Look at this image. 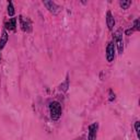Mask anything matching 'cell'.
<instances>
[{
    "mask_svg": "<svg viewBox=\"0 0 140 140\" xmlns=\"http://www.w3.org/2000/svg\"><path fill=\"white\" fill-rule=\"evenodd\" d=\"M119 4H121V7L123 9H128V7L131 4V1L130 0H123V1L119 2Z\"/></svg>",
    "mask_w": 140,
    "mask_h": 140,
    "instance_id": "obj_9",
    "label": "cell"
},
{
    "mask_svg": "<svg viewBox=\"0 0 140 140\" xmlns=\"http://www.w3.org/2000/svg\"><path fill=\"white\" fill-rule=\"evenodd\" d=\"M98 128V124L94 123L89 126V140H95L96 139V131Z\"/></svg>",
    "mask_w": 140,
    "mask_h": 140,
    "instance_id": "obj_4",
    "label": "cell"
},
{
    "mask_svg": "<svg viewBox=\"0 0 140 140\" xmlns=\"http://www.w3.org/2000/svg\"><path fill=\"white\" fill-rule=\"evenodd\" d=\"M135 129H136L137 136L139 137V122H136V124H135Z\"/></svg>",
    "mask_w": 140,
    "mask_h": 140,
    "instance_id": "obj_11",
    "label": "cell"
},
{
    "mask_svg": "<svg viewBox=\"0 0 140 140\" xmlns=\"http://www.w3.org/2000/svg\"><path fill=\"white\" fill-rule=\"evenodd\" d=\"M115 41L117 43V47H118V53L122 54L124 50V43H123V36H122V31L118 30L115 33Z\"/></svg>",
    "mask_w": 140,
    "mask_h": 140,
    "instance_id": "obj_2",
    "label": "cell"
},
{
    "mask_svg": "<svg viewBox=\"0 0 140 140\" xmlns=\"http://www.w3.org/2000/svg\"><path fill=\"white\" fill-rule=\"evenodd\" d=\"M106 23H107V26L110 30H113L114 25H115V20H114L113 15L111 13V11H108L107 14H106Z\"/></svg>",
    "mask_w": 140,
    "mask_h": 140,
    "instance_id": "obj_6",
    "label": "cell"
},
{
    "mask_svg": "<svg viewBox=\"0 0 140 140\" xmlns=\"http://www.w3.org/2000/svg\"><path fill=\"white\" fill-rule=\"evenodd\" d=\"M50 117L53 121H57L59 119L60 115H61V106L58 102H53L50 103Z\"/></svg>",
    "mask_w": 140,
    "mask_h": 140,
    "instance_id": "obj_1",
    "label": "cell"
},
{
    "mask_svg": "<svg viewBox=\"0 0 140 140\" xmlns=\"http://www.w3.org/2000/svg\"><path fill=\"white\" fill-rule=\"evenodd\" d=\"M8 14L10 15V17H13L14 15V8H13V4H12L11 1H10L9 4H8Z\"/></svg>",
    "mask_w": 140,
    "mask_h": 140,
    "instance_id": "obj_10",
    "label": "cell"
},
{
    "mask_svg": "<svg viewBox=\"0 0 140 140\" xmlns=\"http://www.w3.org/2000/svg\"><path fill=\"white\" fill-rule=\"evenodd\" d=\"M7 42H8V34H7V31H3L1 35V39H0V48H3Z\"/></svg>",
    "mask_w": 140,
    "mask_h": 140,
    "instance_id": "obj_8",
    "label": "cell"
},
{
    "mask_svg": "<svg viewBox=\"0 0 140 140\" xmlns=\"http://www.w3.org/2000/svg\"><path fill=\"white\" fill-rule=\"evenodd\" d=\"M132 30H139V20H136V21H135V28L132 29Z\"/></svg>",
    "mask_w": 140,
    "mask_h": 140,
    "instance_id": "obj_12",
    "label": "cell"
},
{
    "mask_svg": "<svg viewBox=\"0 0 140 140\" xmlns=\"http://www.w3.org/2000/svg\"><path fill=\"white\" fill-rule=\"evenodd\" d=\"M15 26H17V19L15 18H12L11 20H9L6 23V29H8V30L13 31L15 29Z\"/></svg>",
    "mask_w": 140,
    "mask_h": 140,
    "instance_id": "obj_7",
    "label": "cell"
},
{
    "mask_svg": "<svg viewBox=\"0 0 140 140\" xmlns=\"http://www.w3.org/2000/svg\"><path fill=\"white\" fill-rule=\"evenodd\" d=\"M114 57H115V48H114L113 43H108L107 48H106V59L107 61H113Z\"/></svg>",
    "mask_w": 140,
    "mask_h": 140,
    "instance_id": "obj_3",
    "label": "cell"
},
{
    "mask_svg": "<svg viewBox=\"0 0 140 140\" xmlns=\"http://www.w3.org/2000/svg\"><path fill=\"white\" fill-rule=\"evenodd\" d=\"M44 6L47 8L51 13H54V14H56L57 12L59 11V7L57 6L55 2H53V1H44Z\"/></svg>",
    "mask_w": 140,
    "mask_h": 140,
    "instance_id": "obj_5",
    "label": "cell"
}]
</instances>
